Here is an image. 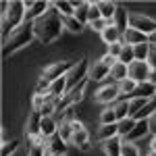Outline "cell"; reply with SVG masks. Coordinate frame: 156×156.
<instances>
[{"mask_svg": "<svg viewBox=\"0 0 156 156\" xmlns=\"http://www.w3.org/2000/svg\"><path fill=\"white\" fill-rule=\"evenodd\" d=\"M110 79H112V83H121V81L129 79V67L117 60L112 65V69H110Z\"/></svg>", "mask_w": 156, "mask_h": 156, "instance_id": "obj_16", "label": "cell"}, {"mask_svg": "<svg viewBox=\"0 0 156 156\" xmlns=\"http://www.w3.org/2000/svg\"><path fill=\"white\" fill-rule=\"evenodd\" d=\"M48 156H65V154H48Z\"/></svg>", "mask_w": 156, "mask_h": 156, "instance_id": "obj_54", "label": "cell"}, {"mask_svg": "<svg viewBox=\"0 0 156 156\" xmlns=\"http://www.w3.org/2000/svg\"><path fill=\"white\" fill-rule=\"evenodd\" d=\"M36 40V31H34V23H27L25 21L15 34L11 36V40L2 46V56L6 58V56H11V54H15L17 50L25 48V46H29L31 42Z\"/></svg>", "mask_w": 156, "mask_h": 156, "instance_id": "obj_3", "label": "cell"}, {"mask_svg": "<svg viewBox=\"0 0 156 156\" xmlns=\"http://www.w3.org/2000/svg\"><path fill=\"white\" fill-rule=\"evenodd\" d=\"M148 102H150V100H146V98H129V115L135 117V115H137Z\"/></svg>", "mask_w": 156, "mask_h": 156, "instance_id": "obj_34", "label": "cell"}, {"mask_svg": "<svg viewBox=\"0 0 156 156\" xmlns=\"http://www.w3.org/2000/svg\"><path fill=\"white\" fill-rule=\"evenodd\" d=\"M150 65L148 62H142V60H135L129 65V79L137 81V83H146L148 81V75H150Z\"/></svg>", "mask_w": 156, "mask_h": 156, "instance_id": "obj_10", "label": "cell"}, {"mask_svg": "<svg viewBox=\"0 0 156 156\" xmlns=\"http://www.w3.org/2000/svg\"><path fill=\"white\" fill-rule=\"evenodd\" d=\"M52 4H54V9H56L62 17H73V15H75V4H73V2H65V0H62V2H52Z\"/></svg>", "mask_w": 156, "mask_h": 156, "instance_id": "obj_32", "label": "cell"}, {"mask_svg": "<svg viewBox=\"0 0 156 156\" xmlns=\"http://www.w3.org/2000/svg\"><path fill=\"white\" fill-rule=\"evenodd\" d=\"M110 69H112V67L104 65L102 60L92 62V67H90V81H102V79H108V77H110Z\"/></svg>", "mask_w": 156, "mask_h": 156, "instance_id": "obj_11", "label": "cell"}, {"mask_svg": "<svg viewBox=\"0 0 156 156\" xmlns=\"http://www.w3.org/2000/svg\"><path fill=\"white\" fill-rule=\"evenodd\" d=\"M46 146H34V148H29V150H27V156H48L46 154V150H48Z\"/></svg>", "mask_w": 156, "mask_h": 156, "instance_id": "obj_44", "label": "cell"}, {"mask_svg": "<svg viewBox=\"0 0 156 156\" xmlns=\"http://www.w3.org/2000/svg\"><path fill=\"white\" fill-rule=\"evenodd\" d=\"M148 156H156V152H150V154H148Z\"/></svg>", "mask_w": 156, "mask_h": 156, "instance_id": "obj_55", "label": "cell"}, {"mask_svg": "<svg viewBox=\"0 0 156 156\" xmlns=\"http://www.w3.org/2000/svg\"><path fill=\"white\" fill-rule=\"evenodd\" d=\"M73 127H71V123H67V121H60L58 123V137L60 140H65L67 144H71V140H73Z\"/></svg>", "mask_w": 156, "mask_h": 156, "instance_id": "obj_29", "label": "cell"}, {"mask_svg": "<svg viewBox=\"0 0 156 156\" xmlns=\"http://www.w3.org/2000/svg\"><path fill=\"white\" fill-rule=\"evenodd\" d=\"M148 83L156 85V71H154V69H152V71H150V75H148Z\"/></svg>", "mask_w": 156, "mask_h": 156, "instance_id": "obj_49", "label": "cell"}, {"mask_svg": "<svg viewBox=\"0 0 156 156\" xmlns=\"http://www.w3.org/2000/svg\"><path fill=\"white\" fill-rule=\"evenodd\" d=\"M108 25H110V23H108L106 19H98V21H94V23H90V27H92L94 31H98V34H102Z\"/></svg>", "mask_w": 156, "mask_h": 156, "instance_id": "obj_45", "label": "cell"}, {"mask_svg": "<svg viewBox=\"0 0 156 156\" xmlns=\"http://www.w3.org/2000/svg\"><path fill=\"white\" fill-rule=\"evenodd\" d=\"M90 62H87V58L85 56H81V58L75 62V67H73L71 71L67 73V92H71L73 87H77V85L81 83V81H85V79H90Z\"/></svg>", "mask_w": 156, "mask_h": 156, "instance_id": "obj_4", "label": "cell"}, {"mask_svg": "<svg viewBox=\"0 0 156 156\" xmlns=\"http://www.w3.org/2000/svg\"><path fill=\"white\" fill-rule=\"evenodd\" d=\"M48 92H50V81H46V79L40 77L37 87H36V94H44V96H48Z\"/></svg>", "mask_w": 156, "mask_h": 156, "instance_id": "obj_43", "label": "cell"}, {"mask_svg": "<svg viewBox=\"0 0 156 156\" xmlns=\"http://www.w3.org/2000/svg\"><path fill=\"white\" fill-rule=\"evenodd\" d=\"M46 98L44 94H34V98H31V104H34V110H42V106L46 104Z\"/></svg>", "mask_w": 156, "mask_h": 156, "instance_id": "obj_42", "label": "cell"}, {"mask_svg": "<svg viewBox=\"0 0 156 156\" xmlns=\"http://www.w3.org/2000/svg\"><path fill=\"white\" fill-rule=\"evenodd\" d=\"M123 48H125V44H123V42H117V44L108 46V54H110L112 58L119 60V56H121V52H123Z\"/></svg>", "mask_w": 156, "mask_h": 156, "instance_id": "obj_41", "label": "cell"}, {"mask_svg": "<svg viewBox=\"0 0 156 156\" xmlns=\"http://www.w3.org/2000/svg\"><path fill=\"white\" fill-rule=\"evenodd\" d=\"M19 140H11V142H4L2 144V150H0V156H12L17 152V148H19Z\"/></svg>", "mask_w": 156, "mask_h": 156, "instance_id": "obj_37", "label": "cell"}, {"mask_svg": "<svg viewBox=\"0 0 156 156\" xmlns=\"http://www.w3.org/2000/svg\"><path fill=\"white\" fill-rule=\"evenodd\" d=\"M150 133V121H137L135 123V127H133V131L125 137V142H137V140H142V137H146Z\"/></svg>", "mask_w": 156, "mask_h": 156, "instance_id": "obj_14", "label": "cell"}, {"mask_svg": "<svg viewBox=\"0 0 156 156\" xmlns=\"http://www.w3.org/2000/svg\"><path fill=\"white\" fill-rule=\"evenodd\" d=\"M135 123H137V121L133 119V117H129V119H125V121H121V123H119V137H123V140H125V137H127V135L133 131Z\"/></svg>", "mask_w": 156, "mask_h": 156, "instance_id": "obj_31", "label": "cell"}, {"mask_svg": "<svg viewBox=\"0 0 156 156\" xmlns=\"http://www.w3.org/2000/svg\"><path fill=\"white\" fill-rule=\"evenodd\" d=\"M119 62H123V65H131V62H135V54H133V46H125L123 48V52H121L119 56Z\"/></svg>", "mask_w": 156, "mask_h": 156, "instance_id": "obj_38", "label": "cell"}, {"mask_svg": "<svg viewBox=\"0 0 156 156\" xmlns=\"http://www.w3.org/2000/svg\"><path fill=\"white\" fill-rule=\"evenodd\" d=\"M73 67H75V62L73 60H58V62H52V65H48L46 69H44V73H42V79H46V81H56V79H60V77H67V73L71 71Z\"/></svg>", "mask_w": 156, "mask_h": 156, "instance_id": "obj_6", "label": "cell"}, {"mask_svg": "<svg viewBox=\"0 0 156 156\" xmlns=\"http://www.w3.org/2000/svg\"><path fill=\"white\" fill-rule=\"evenodd\" d=\"M150 131H152V133L156 135V115L152 117V119H150Z\"/></svg>", "mask_w": 156, "mask_h": 156, "instance_id": "obj_50", "label": "cell"}, {"mask_svg": "<svg viewBox=\"0 0 156 156\" xmlns=\"http://www.w3.org/2000/svg\"><path fill=\"white\" fill-rule=\"evenodd\" d=\"M121 156H140V148L133 144V142H125V140H123Z\"/></svg>", "mask_w": 156, "mask_h": 156, "instance_id": "obj_39", "label": "cell"}, {"mask_svg": "<svg viewBox=\"0 0 156 156\" xmlns=\"http://www.w3.org/2000/svg\"><path fill=\"white\" fill-rule=\"evenodd\" d=\"M150 152H156V135L152 137V142H150Z\"/></svg>", "mask_w": 156, "mask_h": 156, "instance_id": "obj_51", "label": "cell"}, {"mask_svg": "<svg viewBox=\"0 0 156 156\" xmlns=\"http://www.w3.org/2000/svg\"><path fill=\"white\" fill-rule=\"evenodd\" d=\"M112 137H119V123H115V125H100V129H98V140L104 144V142L112 140Z\"/></svg>", "mask_w": 156, "mask_h": 156, "instance_id": "obj_20", "label": "cell"}, {"mask_svg": "<svg viewBox=\"0 0 156 156\" xmlns=\"http://www.w3.org/2000/svg\"><path fill=\"white\" fill-rule=\"evenodd\" d=\"M75 4V19L79 21V23H83V25H87V15H90V4L92 2H73Z\"/></svg>", "mask_w": 156, "mask_h": 156, "instance_id": "obj_25", "label": "cell"}, {"mask_svg": "<svg viewBox=\"0 0 156 156\" xmlns=\"http://www.w3.org/2000/svg\"><path fill=\"white\" fill-rule=\"evenodd\" d=\"M137 81H133V79H125V81H121L119 83V90H121V96H133V92L137 90Z\"/></svg>", "mask_w": 156, "mask_h": 156, "instance_id": "obj_33", "label": "cell"}, {"mask_svg": "<svg viewBox=\"0 0 156 156\" xmlns=\"http://www.w3.org/2000/svg\"><path fill=\"white\" fill-rule=\"evenodd\" d=\"M71 127H73V131H81V129H85V125H83V123H81L79 119H75V121H73V123H71Z\"/></svg>", "mask_w": 156, "mask_h": 156, "instance_id": "obj_48", "label": "cell"}, {"mask_svg": "<svg viewBox=\"0 0 156 156\" xmlns=\"http://www.w3.org/2000/svg\"><path fill=\"white\" fill-rule=\"evenodd\" d=\"M156 96V85H152V83H140L137 85V90L133 92V96L131 98H146V100H152V98Z\"/></svg>", "mask_w": 156, "mask_h": 156, "instance_id": "obj_22", "label": "cell"}, {"mask_svg": "<svg viewBox=\"0 0 156 156\" xmlns=\"http://www.w3.org/2000/svg\"><path fill=\"white\" fill-rule=\"evenodd\" d=\"M65 94H67V79H65V77H60V79H56V81H52V83H50V92H48L50 98L60 100Z\"/></svg>", "mask_w": 156, "mask_h": 156, "instance_id": "obj_21", "label": "cell"}, {"mask_svg": "<svg viewBox=\"0 0 156 156\" xmlns=\"http://www.w3.org/2000/svg\"><path fill=\"white\" fill-rule=\"evenodd\" d=\"M87 83H90V79H85V81H81V83L77 85V87H73L71 92H67L65 96L58 100V106H56V112H65L67 108H71V106H75V104H79L81 100H83V96H85V87H87Z\"/></svg>", "mask_w": 156, "mask_h": 156, "instance_id": "obj_5", "label": "cell"}, {"mask_svg": "<svg viewBox=\"0 0 156 156\" xmlns=\"http://www.w3.org/2000/svg\"><path fill=\"white\" fill-rule=\"evenodd\" d=\"M48 154H65L67 156V142L60 140L58 135H54L52 140H48Z\"/></svg>", "mask_w": 156, "mask_h": 156, "instance_id": "obj_23", "label": "cell"}, {"mask_svg": "<svg viewBox=\"0 0 156 156\" xmlns=\"http://www.w3.org/2000/svg\"><path fill=\"white\" fill-rule=\"evenodd\" d=\"M98 19H102V15H100V9H98V2H92L90 4V15H87V25L98 21Z\"/></svg>", "mask_w": 156, "mask_h": 156, "instance_id": "obj_40", "label": "cell"}, {"mask_svg": "<svg viewBox=\"0 0 156 156\" xmlns=\"http://www.w3.org/2000/svg\"><path fill=\"white\" fill-rule=\"evenodd\" d=\"M150 44H152V46H156V31L150 36Z\"/></svg>", "mask_w": 156, "mask_h": 156, "instance_id": "obj_53", "label": "cell"}, {"mask_svg": "<svg viewBox=\"0 0 156 156\" xmlns=\"http://www.w3.org/2000/svg\"><path fill=\"white\" fill-rule=\"evenodd\" d=\"M129 27H131V29H137V31H142V34H146V36L150 37L156 31V19L146 17V15H140V12H131V17H129Z\"/></svg>", "mask_w": 156, "mask_h": 156, "instance_id": "obj_7", "label": "cell"}, {"mask_svg": "<svg viewBox=\"0 0 156 156\" xmlns=\"http://www.w3.org/2000/svg\"><path fill=\"white\" fill-rule=\"evenodd\" d=\"M100 37H102V42H104L106 46H112V44H117V42H123V34H121L115 25H108L106 29L100 34Z\"/></svg>", "mask_w": 156, "mask_h": 156, "instance_id": "obj_17", "label": "cell"}, {"mask_svg": "<svg viewBox=\"0 0 156 156\" xmlns=\"http://www.w3.org/2000/svg\"><path fill=\"white\" fill-rule=\"evenodd\" d=\"M56 106H58V100H54V98H46V104L42 106V117H52L54 112H56Z\"/></svg>", "mask_w": 156, "mask_h": 156, "instance_id": "obj_35", "label": "cell"}, {"mask_svg": "<svg viewBox=\"0 0 156 156\" xmlns=\"http://www.w3.org/2000/svg\"><path fill=\"white\" fill-rule=\"evenodd\" d=\"M115 123H119L117 112H115L112 106H106L102 112H100V125H115Z\"/></svg>", "mask_w": 156, "mask_h": 156, "instance_id": "obj_28", "label": "cell"}, {"mask_svg": "<svg viewBox=\"0 0 156 156\" xmlns=\"http://www.w3.org/2000/svg\"><path fill=\"white\" fill-rule=\"evenodd\" d=\"M112 108H115V112H117V119H119V123L131 117V115H129V100H117V102L112 104Z\"/></svg>", "mask_w": 156, "mask_h": 156, "instance_id": "obj_26", "label": "cell"}, {"mask_svg": "<svg viewBox=\"0 0 156 156\" xmlns=\"http://www.w3.org/2000/svg\"><path fill=\"white\" fill-rule=\"evenodd\" d=\"M79 150H83V152H90V150H92V144L87 142V144H83V146H81V148H79Z\"/></svg>", "mask_w": 156, "mask_h": 156, "instance_id": "obj_52", "label": "cell"}, {"mask_svg": "<svg viewBox=\"0 0 156 156\" xmlns=\"http://www.w3.org/2000/svg\"><path fill=\"white\" fill-rule=\"evenodd\" d=\"M52 2H44V0H36V2H25L27 6V15H25V21L27 23H36L37 19L50 9Z\"/></svg>", "mask_w": 156, "mask_h": 156, "instance_id": "obj_9", "label": "cell"}, {"mask_svg": "<svg viewBox=\"0 0 156 156\" xmlns=\"http://www.w3.org/2000/svg\"><path fill=\"white\" fill-rule=\"evenodd\" d=\"M119 96H121L119 83H106L96 92V100L100 104H108V106H112V104L119 100Z\"/></svg>", "mask_w": 156, "mask_h": 156, "instance_id": "obj_8", "label": "cell"}, {"mask_svg": "<svg viewBox=\"0 0 156 156\" xmlns=\"http://www.w3.org/2000/svg\"><path fill=\"white\" fill-rule=\"evenodd\" d=\"M87 142H90V131H87V129H81V131H75V133H73L71 144H75L77 148H81V146L87 144Z\"/></svg>", "mask_w": 156, "mask_h": 156, "instance_id": "obj_36", "label": "cell"}, {"mask_svg": "<svg viewBox=\"0 0 156 156\" xmlns=\"http://www.w3.org/2000/svg\"><path fill=\"white\" fill-rule=\"evenodd\" d=\"M150 42V37L142 34V31H137V29H127L125 34H123V44L125 46H140V44H148Z\"/></svg>", "mask_w": 156, "mask_h": 156, "instance_id": "obj_12", "label": "cell"}, {"mask_svg": "<svg viewBox=\"0 0 156 156\" xmlns=\"http://www.w3.org/2000/svg\"><path fill=\"white\" fill-rule=\"evenodd\" d=\"M129 17H131V15L125 11L123 6H119V9H117V15H115V21H112V25L119 29L121 34H125V31L129 29Z\"/></svg>", "mask_w": 156, "mask_h": 156, "instance_id": "obj_18", "label": "cell"}, {"mask_svg": "<svg viewBox=\"0 0 156 156\" xmlns=\"http://www.w3.org/2000/svg\"><path fill=\"white\" fill-rule=\"evenodd\" d=\"M100 60H102L104 65H108V67H112V65L117 62V58H112V56H110L108 52H106V54H104V56H102V58H100Z\"/></svg>", "mask_w": 156, "mask_h": 156, "instance_id": "obj_47", "label": "cell"}, {"mask_svg": "<svg viewBox=\"0 0 156 156\" xmlns=\"http://www.w3.org/2000/svg\"><path fill=\"white\" fill-rule=\"evenodd\" d=\"M150 50H152V44H140V46H133V54H135V60H142L146 62L148 56H150Z\"/></svg>", "mask_w": 156, "mask_h": 156, "instance_id": "obj_30", "label": "cell"}, {"mask_svg": "<svg viewBox=\"0 0 156 156\" xmlns=\"http://www.w3.org/2000/svg\"><path fill=\"white\" fill-rule=\"evenodd\" d=\"M148 65H150V69H154L156 71V46H152V50H150V56H148V60H146Z\"/></svg>", "mask_w": 156, "mask_h": 156, "instance_id": "obj_46", "label": "cell"}, {"mask_svg": "<svg viewBox=\"0 0 156 156\" xmlns=\"http://www.w3.org/2000/svg\"><path fill=\"white\" fill-rule=\"evenodd\" d=\"M62 29H65V25H62V15L54 9V4H50L48 11L34 23L36 40L42 42V44H46V46L52 44V42H56V40L62 36Z\"/></svg>", "mask_w": 156, "mask_h": 156, "instance_id": "obj_1", "label": "cell"}, {"mask_svg": "<svg viewBox=\"0 0 156 156\" xmlns=\"http://www.w3.org/2000/svg\"><path fill=\"white\" fill-rule=\"evenodd\" d=\"M40 135L48 142L54 135H58V123L54 121V117H44L42 119V127H40Z\"/></svg>", "mask_w": 156, "mask_h": 156, "instance_id": "obj_13", "label": "cell"}, {"mask_svg": "<svg viewBox=\"0 0 156 156\" xmlns=\"http://www.w3.org/2000/svg\"><path fill=\"white\" fill-rule=\"evenodd\" d=\"M25 15H27V6L23 0L2 2V42L4 44L25 23Z\"/></svg>", "mask_w": 156, "mask_h": 156, "instance_id": "obj_2", "label": "cell"}, {"mask_svg": "<svg viewBox=\"0 0 156 156\" xmlns=\"http://www.w3.org/2000/svg\"><path fill=\"white\" fill-rule=\"evenodd\" d=\"M98 9H100V15H102V19H106L108 23L112 25L115 21V15H117V9H119V4H115V2H98Z\"/></svg>", "mask_w": 156, "mask_h": 156, "instance_id": "obj_19", "label": "cell"}, {"mask_svg": "<svg viewBox=\"0 0 156 156\" xmlns=\"http://www.w3.org/2000/svg\"><path fill=\"white\" fill-rule=\"evenodd\" d=\"M42 112L40 110H31L29 112V119H27V135H40V127H42Z\"/></svg>", "mask_w": 156, "mask_h": 156, "instance_id": "obj_15", "label": "cell"}, {"mask_svg": "<svg viewBox=\"0 0 156 156\" xmlns=\"http://www.w3.org/2000/svg\"><path fill=\"white\" fill-rule=\"evenodd\" d=\"M62 25H65V29L67 31H71V34H81L83 31V23H79L75 17H62Z\"/></svg>", "mask_w": 156, "mask_h": 156, "instance_id": "obj_27", "label": "cell"}, {"mask_svg": "<svg viewBox=\"0 0 156 156\" xmlns=\"http://www.w3.org/2000/svg\"><path fill=\"white\" fill-rule=\"evenodd\" d=\"M106 156H121V148H123V137H112L102 144Z\"/></svg>", "mask_w": 156, "mask_h": 156, "instance_id": "obj_24", "label": "cell"}]
</instances>
